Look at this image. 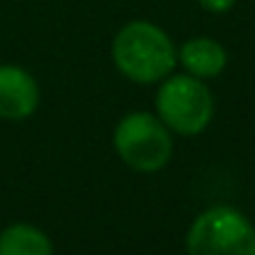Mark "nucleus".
Returning a JSON list of instances; mask_svg holds the SVG:
<instances>
[{"label": "nucleus", "mask_w": 255, "mask_h": 255, "mask_svg": "<svg viewBox=\"0 0 255 255\" xmlns=\"http://www.w3.org/2000/svg\"><path fill=\"white\" fill-rule=\"evenodd\" d=\"M112 57L117 70L127 80L139 85L166 80L178 62V52L171 37L159 25L146 20L127 22L117 32L112 45Z\"/></svg>", "instance_id": "obj_1"}, {"label": "nucleus", "mask_w": 255, "mask_h": 255, "mask_svg": "<svg viewBox=\"0 0 255 255\" xmlns=\"http://www.w3.org/2000/svg\"><path fill=\"white\" fill-rule=\"evenodd\" d=\"M114 149L129 169L154 173L171 161L173 139L169 127L159 117L149 112H131L114 131Z\"/></svg>", "instance_id": "obj_2"}, {"label": "nucleus", "mask_w": 255, "mask_h": 255, "mask_svg": "<svg viewBox=\"0 0 255 255\" xmlns=\"http://www.w3.org/2000/svg\"><path fill=\"white\" fill-rule=\"evenodd\" d=\"M188 255H255V231L251 221L231 208H206L188 228Z\"/></svg>", "instance_id": "obj_3"}, {"label": "nucleus", "mask_w": 255, "mask_h": 255, "mask_svg": "<svg viewBox=\"0 0 255 255\" xmlns=\"http://www.w3.org/2000/svg\"><path fill=\"white\" fill-rule=\"evenodd\" d=\"M156 112L169 131L196 136L213 119V97L203 80L193 75H169L156 92Z\"/></svg>", "instance_id": "obj_4"}, {"label": "nucleus", "mask_w": 255, "mask_h": 255, "mask_svg": "<svg viewBox=\"0 0 255 255\" xmlns=\"http://www.w3.org/2000/svg\"><path fill=\"white\" fill-rule=\"evenodd\" d=\"M40 89L30 72L15 65H0V117L25 119L37 109Z\"/></svg>", "instance_id": "obj_5"}, {"label": "nucleus", "mask_w": 255, "mask_h": 255, "mask_svg": "<svg viewBox=\"0 0 255 255\" xmlns=\"http://www.w3.org/2000/svg\"><path fill=\"white\" fill-rule=\"evenodd\" d=\"M178 62L186 67L188 75H193L198 80H211L226 70L228 55L221 42H216L211 37H193V40L183 42V47L178 50Z\"/></svg>", "instance_id": "obj_6"}, {"label": "nucleus", "mask_w": 255, "mask_h": 255, "mask_svg": "<svg viewBox=\"0 0 255 255\" xmlns=\"http://www.w3.org/2000/svg\"><path fill=\"white\" fill-rule=\"evenodd\" d=\"M0 255H52V243L40 228L15 223L0 233Z\"/></svg>", "instance_id": "obj_7"}, {"label": "nucleus", "mask_w": 255, "mask_h": 255, "mask_svg": "<svg viewBox=\"0 0 255 255\" xmlns=\"http://www.w3.org/2000/svg\"><path fill=\"white\" fill-rule=\"evenodd\" d=\"M236 0H198V5L208 12H228Z\"/></svg>", "instance_id": "obj_8"}]
</instances>
